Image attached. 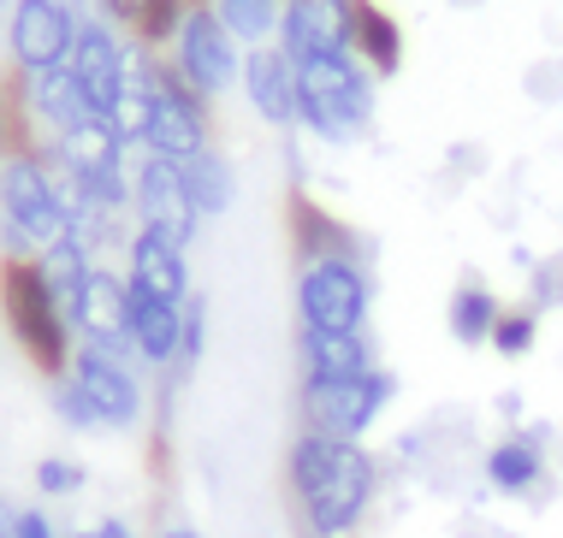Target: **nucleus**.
<instances>
[{"mask_svg":"<svg viewBox=\"0 0 563 538\" xmlns=\"http://www.w3.org/2000/svg\"><path fill=\"white\" fill-rule=\"evenodd\" d=\"M285 491L302 538H356L374 509L379 461L368 456V444L297 433L285 450Z\"/></svg>","mask_w":563,"mask_h":538,"instance_id":"f257e3e1","label":"nucleus"},{"mask_svg":"<svg viewBox=\"0 0 563 538\" xmlns=\"http://www.w3.org/2000/svg\"><path fill=\"white\" fill-rule=\"evenodd\" d=\"M0 332L48 384L66 379L71 356H78V332L42 279L36 255H0Z\"/></svg>","mask_w":563,"mask_h":538,"instance_id":"f03ea898","label":"nucleus"},{"mask_svg":"<svg viewBox=\"0 0 563 538\" xmlns=\"http://www.w3.org/2000/svg\"><path fill=\"white\" fill-rule=\"evenodd\" d=\"M374 83L379 77L356 54H327L297 66V125L332 148H350L374 125Z\"/></svg>","mask_w":563,"mask_h":538,"instance_id":"7ed1b4c3","label":"nucleus"},{"mask_svg":"<svg viewBox=\"0 0 563 538\" xmlns=\"http://www.w3.org/2000/svg\"><path fill=\"white\" fill-rule=\"evenodd\" d=\"M136 77H143V154H161V160H196L202 148H214V119H208V101L166 66V54L136 48Z\"/></svg>","mask_w":563,"mask_h":538,"instance_id":"20e7f679","label":"nucleus"},{"mask_svg":"<svg viewBox=\"0 0 563 538\" xmlns=\"http://www.w3.org/2000/svg\"><path fill=\"white\" fill-rule=\"evenodd\" d=\"M66 237L48 148H24L0 166V255H42Z\"/></svg>","mask_w":563,"mask_h":538,"instance_id":"39448f33","label":"nucleus"},{"mask_svg":"<svg viewBox=\"0 0 563 538\" xmlns=\"http://www.w3.org/2000/svg\"><path fill=\"white\" fill-rule=\"evenodd\" d=\"M391 396H398V373L391 367H374V373H356V379H302V391H297L302 433L362 444L379 426V414L391 408Z\"/></svg>","mask_w":563,"mask_h":538,"instance_id":"423d86ee","label":"nucleus"},{"mask_svg":"<svg viewBox=\"0 0 563 538\" xmlns=\"http://www.w3.org/2000/svg\"><path fill=\"white\" fill-rule=\"evenodd\" d=\"M374 279L356 255L297 260V326L302 332H368Z\"/></svg>","mask_w":563,"mask_h":538,"instance_id":"0eeeda50","label":"nucleus"},{"mask_svg":"<svg viewBox=\"0 0 563 538\" xmlns=\"http://www.w3.org/2000/svg\"><path fill=\"white\" fill-rule=\"evenodd\" d=\"M66 384L84 396V408L96 414V433H136L148 414V384L143 367L119 349H96L78 344V356L66 367Z\"/></svg>","mask_w":563,"mask_h":538,"instance_id":"6e6552de","label":"nucleus"},{"mask_svg":"<svg viewBox=\"0 0 563 538\" xmlns=\"http://www.w3.org/2000/svg\"><path fill=\"white\" fill-rule=\"evenodd\" d=\"M166 66L185 77L202 101H220L243 77V48L225 36V24L214 19V12L196 0V7H185V24H178L173 48H166Z\"/></svg>","mask_w":563,"mask_h":538,"instance_id":"1a4fd4ad","label":"nucleus"},{"mask_svg":"<svg viewBox=\"0 0 563 538\" xmlns=\"http://www.w3.org/2000/svg\"><path fill=\"white\" fill-rule=\"evenodd\" d=\"M84 30V7L78 0H19L7 12V59L12 71H54L71 66V48H78Z\"/></svg>","mask_w":563,"mask_h":538,"instance_id":"9d476101","label":"nucleus"},{"mask_svg":"<svg viewBox=\"0 0 563 538\" xmlns=\"http://www.w3.org/2000/svg\"><path fill=\"white\" fill-rule=\"evenodd\" d=\"M131 225L161 231V237H173L178 249H190V243H196L202 213H196V202H190V183H185V166H178V160H161V154L136 148V166H131Z\"/></svg>","mask_w":563,"mask_h":538,"instance_id":"9b49d317","label":"nucleus"},{"mask_svg":"<svg viewBox=\"0 0 563 538\" xmlns=\"http://www.w3.org/2000/svg\"><path fill=\"white\" fill-rule=\"evenodd\" d=\"M131 54H136V48H131L125 30L108 24L101 12H84L78 48H71V77H78L89 113L108 119V125H113L119 101H125V89H131Z\"/></svg>","mask_w":563,"mask_h":538,"instance_id":"f8f14e48","label":"nucleus"},{"mask_svg":"<svg viewBox=\"0 0 563 538\" xmlns=\"http://www.w3.org/2000/svg\"><path fill=\"white\" fill-rule=\"evenodd\" d=\"M125 284H131V296H155V302H178L185 307L196 296V284H190V249H178L173 237H161V231H143V225H131L125 231Z\"/></svg>","mask_w":563,"mask_h":538,"instance_id":"ddd939ff","label":"nucleus"},{"mask_svg":"<svg viewBox=\"0 0 563 538\" xmlns=\"http://www.w3.org/2000/svg\"><path fill=\"white\" fill-rule=\"evenodd\" d=\"M71 332H78V344L131 356V284H125V272L96 260V272L84 279L78 302H71Z\"/></svg>","mask_w":563,"mask_h":538,"instance_id":"4468645a","label":"nucleus"},{"mask_svg":"<svg viewBox=\"0 0 563 538\" xmlns=\"http://www.w3.org/2000/svg\"><path fill=\"white\" fill-rule=\"evenodd\" d=\"M19 89H24V113H30V131H36L42 148L66 143L71 131H84L89 119V101L78 89V77H71V66H54V71H19Z\"/></svg>","mask_w":563,"mask_h":538,"instance_id":"2eb2a0df","label":"nucleus"},{"mask_svg":"<svg viewBox=\"0 0 563 538\" xmlns=\"http://www.w3.org/2000/svg\"><path fill=\"white\" fill-rule=\"evenodd\" d=\"M350 19H356V0H285L279 48L297 66L327 59V54H350Z\"/></svg>","mask_w":563,"mask_h":538,"instance_id":"dca6fc26","label":"nucleus"},{"mask_svg":"<svg viewBox=\"0 0 563 538\" xmlns=\"http://www.w3.org/2000/svg\"><path fill=\"white\" fill-rule=\"evenodd\" d=\"M238 89H243V101H250V113L262 119V125H273V131L297 125V59L285 54L279 42L243 54Z\"/></svg>","mask_w":563,"mask_h":538,"instance_id":"f3484780","label":"nucleus"},{"mask_svg":"<svg viewBox=\"0 0 563 538\" xmlns=\"http://www.w3.org/2000/svg\"><path fill=\"white\" fill-rule=\"evenodd\" d=\"M178 349H185V307L131 296V361L155 367V373H178Z\"/></svg>","mask_w":563,"mask_h":538,"instance_id":"a211bd4d","label":"nucleus"},{"mask_svg":"<svg viewBox=\"0 0 563 538\" xmlns=\"http://www.w3.org/2000/svg\"><path fill=\"white\" fill-rule=\"evenodd\" d=\"M297 356H302V379H356L379 367L368 332H302L297 326Z\"/></svg>","mask_w":563,"mask_h":538,"instance_id":"6ab92c4d","label":"nucleus"},{"mask_svg":"<svg viewBox=\"0 0 563 538\" xmlns=\"http://www.w3.org/2000/svg\"><path fill=\"white\" fill-rule=\"evenodd\" d=\"M350 54H356L374 77H398L404 71V24L391 19L379 0H356V19H350Z\"/></svg>","mask_w":563,"mask_h":538,"instance_id":"aec40b11","label":"nucleus"},{"mask_svg":"<svg viewBox=\"0 0 563 538\" xmlns=\"http://www.w3.org/2000/svg\"><path fill=\"white\" fill-rule=\"evenodd\" d=\"M291 249H297V260H321V255H356L362 260V237L344 220H332L314 195H291Z\"/></svg>","mask_w":563,"mask_h":538,"instance_id":"412c9836","label":"nucleus"},{"mask_svg":"<svg viewBox=\"0 0 563 538\" xmlns=\"http://www.w3.org/2000/svg\"><path fill=\"white\" fill-rule=\"evenodd\" d=\"M545 480V450L534 438H498L486 450V485L505 491V497H528Z\"/></svg>","mask_w":563,"mask_h":538,"instance_id":"4be33fe9","label":"nucleus"},{"mask_svg":"<svg viewBox=\"0 0 563 538\" xmlns=\"http://www.w3.org/2000/svg\"><path fill=\"white\" fill-rule=\"evenodd\" d=\"M208 12L225 24V36L238 42L243 54L279 42V19H285V0H202Z\"/></svg>","mask_w":563,"mask_h":538,"instance_id":"5701e85b","label":"nucleus"},{"mask_svg":"<svg viewBox=\"0 0 563 538\" xmlns=\"http://www.w3.org/2000/svg\"><path fill=\"white\" fill-rule=\"evenodd\" d=\"M185 183H190V202L202 220H220V213H232V202H238V172L220 148H202L196 160H185Z\"/></svg>","mask_w":563,"mask_h":538,"instance_id":"b1692460","label":"nucleus"},{"mask_svg":"<svg viewBox=\"0 0 563 538\" xmlns=\"http://www.w3.org/2000/svg\"><path fill=\"white\" fill-rule=\"evenodd\" d=\"M498 314H505V302L493 296V290H486L481 279H463L451 290V307H445V320H451V337L456 344H486V337H493V326H498Z\"/></svg>","mask_w":563,"mask_h":538,"instance_id":"393cba45","label":"nucleus"},{"mask_svg":"<svg viewBox=\"0 0 563 538\" xmlns=\"http://www.w3.org/2000/svg\"><path fill=\"white\" fill-rule=\"evenodd\" d=\"M36 267H42V279H48V290L59 296V307H66V320H71V302H78L84 279L96 272V255H89L84 243L59 237L54 249H42V255H36Z\"/></svg>","mask_w":563,"mask_h":538,"instance_id":"a878e982","label":"nucleus"},{"mask_svg":"<svg viewBox=\"0 0 563 538\" xmlns=\"http://www.w3.org/2000/svg\"><path fill=\"white\" fill-rule=\"evenodd\" d=\"M24 148H42L36 131H30V113H24V89H19V71H0V166Z\"/></svg>","mask_w":563,"mask_h":538,"instance_id":"bb28decb","label":"nucleus"},{"mask_svg":"<svg viewBox=\"0 0 563 538\" xmlns=\"http://www.w3.org/2000/svg\"><path fill=\"white\" fill-rule=\"evenodd\" d=\"M84 485H89V473H84L78 456H42L36 461V497L42 503H66V497H78Z\"/></svg>","mask_w":563,"mask_h":538,"instance_id":"cd10ccee","label":"nucleus"},{"mask_svg":"<svg viewBox=\"0 0 563 538\" xmlns=\"http://www.w3.org/2000/svg\"><path fill=\"white\" fill-rule=\"evenodd\" d=\"M534 337H540V307H505L486 344H493L498 356L516 361V356H528V349H534Z\"/></svg>","mask_w":563,"mask_h":538,"instance_id":"c85d7f7f","label":"nucleus"},{"mask_svg":"<svg viewBox=\"0 0 563 538\" xmlns=\"http://www.w3.org/2000/svg\"><path fill=\"white\" fill-rule=\"evenodd\" d=\"M202 349H208V302L190 296L185 302V349H178V373L202 361Z\"/></svg>","mask_w":563,"mask_h":538,"instance_id":"c756f323","label":"nucleus"},{"mask_svg":"<svg viewBox=\"0 0 563 538\" xmlns=\"http://www.w3.org/2000/svg\"><path fill=\"white\" fill-rule=\"evenodd\" d=\"M12 538H71V533L48 515V503H19L12 509Z\"/></svg>","mask_w":563,"mask_h":538,"instance_id":"7c9ffc66","label":"nucleus"},{"mask_svg":"<svg viewBox=\"0 0 563 538\" xmlns=\"http://www.w3.org/2000/svg\"><path fill=\"white\" fill-rule=\"evenodd\" d=\"M54 414H59V421L71 426V433H96V414L84 408V396L71 391L66 379H54Z\"/></svg>","mask_w":563,"mask_h":538,"instance_id":"2f4dec72","label":"nucleus"},{"mask_svg":"<svg viewBox=\"0 0 563 538\" xmlns=\"http://www.w3.org/2000/svg\"><path fill=\"white\" fill-rule=\"evenodd\" d=\"M148 7H155V0H96V12H101V19H108V24H119V30H125V36L136 30V19H143Z\"/></svg>","mask_w":563,"mask_h":538,"instance_id":"473e14b6","label":"nucleus"},{"mask_svg":"<svg viewBox=\"0 0 563 538\" xmlns=\"http://www.w3.org/2000/svg\"><path fill=\"white\" fill-rule=\"evenodd\" d=\"M71 538H143V533H136L125 515H96V520H84Z\"/></svg>","mask_w":563,"mask_h":538,"instance_id":"72a5a7b5","label":"nucleus"},{"mask_svg":"<svg viewBox=\"0 0 563 538\" xmlns=\"http://www.w3.org/2000/svg\"><path fill=\"white\" fill-rule=\"evenodd\" d=\"M155 538H202V533H196V527H185V520H173V527H161Z\"/></svg>","mask_w":563,"mask_h":538,"instance_id":"f704fd0d","label":"nucleus"},{"mask_svg":"<svg viewBox=\"0 0 563 538\" xmlns=\"http://www.w3.org/2000/svg\"><path fill=\"white\" fill-rule=\"evenodd\" d=\"M0 538H12V503H0Z\"/></svg>","mask_w":563,"mask_h":538,"instance_id":"c9c22d12","label":"nucleus"},{"mask_svg":"<svg viewBox=\"0 0 563 538\" xmlns=\"http://www.w3.org/2000/svg\"><path fill=\"white\" fill-rule=\"evenodd\" d=\"M12 7H19V0H0V12H12Z\"/></svg>","mask_w":563,"mask_h":538,"instance_id":"e433bc0d","label":"nucleus"},{"mask_svg":"<svg viewBox=\"0 0 563 538\" xmlns=\"http://www.w3.org/2000/svg\"><path fill=\"white\" fill-rule=\"evenodd\" d=\"M185 7H196V0H185Z\"/></svg>","mask_w":563,"mask_h":538,"instance_id":"4c0bfd02","label":"nucleus"}]
</instances>
